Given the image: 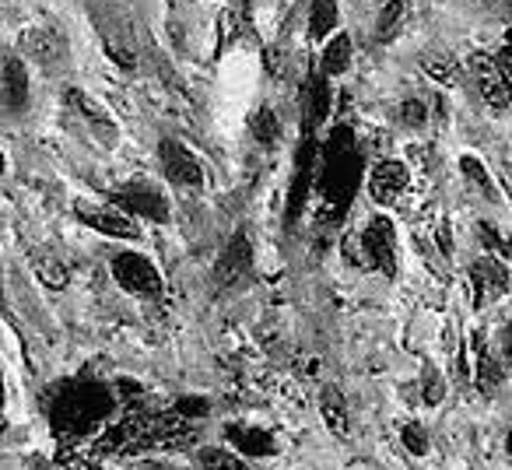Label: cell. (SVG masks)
Listing matches in <instances>:
<instances>
[{
  "instance_id": "obj_23",
  "label": "cell",
  "mask_w": 512,
  "mask_h": 470,
  "mask_svg": "<svg viewBox=\"0 0 512 470\" xmlns=\"http://www.w3.org/2000/svg\"><path fill=\"white\" fill-rule=\"evenodd\" d=\"M400 439H404V446L411 449L414 456H425L428 453V435L421 432L418 425H407L404 432H400Z\"/></svg>"
},
{
  "instance_id": "obj_17",
  "label": "cell",
  "mask_w": 512,
  "mask_h": 470,
  "mask_svg": "<svg viewBox=\"0 0 512 470\" xmlns=\"http://www.w3.org/2000/svg\"><path fill=\"white\" fill-rule=\"evenodd\" d=\"M32 271L39 274V281H43L46 288H53V292H60V288H67V267L60 264L57 257H36L32 260Z\"/></svg>"
},
{
  "instance_id": "obj_11",
  "label": "cell",
  "mask_w": 512,
  "mask_h": 470,
  "mask_svg": "<svg viewBox=\"0 0 512 470\" xmlns=\"http://www.w3.org/2000/svg\"><path fill=\"white\" fill-rule=\"evenodd\" d=\"M249 267H253V250H249V239L246 235H235L232 243H228L225 257H221L218 264V285H235V281H242L249 274Z\"/></svg>"
},
{
  "instance_id": "obj_24",
  "label": "cell",
  "mask_w": 512,
  "mask_h": 470,
  "mask_svg": "<svg viewBox=\"0 0 512 470\" xmlns=\"http://www.w3.org/2000/svg\"><path fill=\"white\" fill-rule=\"evenodd\" d=\"M460 165H463V172H467V179H470V183H477L484 193H491V183H488V176H484V165L477 162V158H470V155H467Z\"/></svg>"
},
{
  "instance_id": "obj_1",
  "label": "cell",
  "mask_w": 512,
  "mask_h": 470,
  "mask_svg": "<svg viewBox=\"0 0 512 470\" xmlns=\"http://www.w3.org/2000/svg\"><path fill=\"white\" fill-rule=\"evenodd\" d=\"M53 428L67 435H85L113 414V393L99 383H74L53 400Z\"/></svg>"
},
{
  "instance_id": "obj_32",
  "label": "cell",
  "mask_w": 512,
  "mask_h": 470,
  "mask_svg": "<svg viewBox=\"0 0 512 470\" xmlns=\"http://www.w3.org/2000/svg\"><path fill=\"white\" fill-rule=\"evenodd\" d=\"M0 172H4V155H0Z\"/></svg>"
},
{
  "instance_id": "obj_15",
  "label": "cell",
  "mask_w": 512,
  "mask_h": 470,
  "mask_svg": "<svg viewBox=\"0 0 512 470\" xmlns=\"http://www.w3.org/2000/svg\"><path fill=\"white\" fill-rule=\"evenodd\" d=\"M64 102L74 109V113L81 116V120H88V123H99V127H113V120H109V113L99 106L95 99H88L85 92H78V88H67L64 92Z\"/></svg>"
},
{
  "instance_id": "obj_12",
  "label": "cell",
  "mask_w": 512,
  "mask_h": 470,
  "mask_svg": "<svg viewBox=\"0 0 512 470\" xmlns=\"http://www.w3.org/2000/svg\"><path fill=\"white\" fill-rule=\"evenodd\" d=\"M225 439L232 442L239 453L246 456H274V439L264 432V428H253V425H228L225 428Z\"/></svg>"
},
{
  "instance_id": "obj_29",
  "label": "cell",
  "mask_w": 512,
  "mask_h": 470,
  "mask_svg": "<svg viewBox=\"0 0 512 470\" xmlns=\"http://www.w3.org/2000/svg\"><path fill=\"white\" fill-rule=\"evenodd\" d=\"M505 449H509V456H512V428H509V435H505Z\"/></svg>"
},
{
  "instance_id": "obj_20",
  "label": "cell",
  "mask_w": 512,
  "mask_h": 470,
  "mask_svg": "<svg viewBox=\"0 0 512 470\" xmlns=\"http://www.w3.org/2000/svg\"><path fill=\"white\" fill-rule=\"evenodd\" d=\"M200 467L204 470H249L246 463L239 460L235 453H228V449H218V446H207L197 453Z\"/></svg>"
},
{
  "instance_id": "obj_22",
  "label": "cell",
  "mask_w": 512,
  "mask_h": 470,
  "mask_svg": "<svg viewBox=\"0 0 512 470\" xmlns=\"http://www.w3.org/2000/svg\"><path fill=\"white\" fill-rule=\"evenodd\" d=\"M407 11V0H390L383 8V18H379V39H390L393 32H397L400 18H404Z\"/></svg>"
},
{
  "instance_id": "obj_16",
  "label": "cell",
  "mask_w": 512,
  "mask_h": 470,
  "mask_svg": "<svg viewBox=\"0 0 512 470\" xmlns=\"http://www.w3.org/2000/svg\"><path fill=\"white\" fill-rule=\"evenodd\" d=\"M309 29H313V39H323L327 32L337 29V4H334V0H313V11H309Z\"/></svg>"
},
{
  "instance_id": "obj_9",
  "label": "cell",
  "mask_w": 512,
  "mask_h": 470,
  "mask_svg": "<svg viewBox=\"0 0 512 470\" xmlns=\"http://www.w3.org/2000/svg\"><path fill=\"white\" fill-rule=\"evenodd\" d=\"M116 204L130 214H141V218L151 221H165L169 218V207H165V197L151 186H127V190L116 193Z\"/></svg>"
},
{
  "instance_id": "obj_33",
  "label": "cell",
  "mask_w": 512,
  "mask_h": 470,
  "mask_svg": "<svg viewBox=\"0 0 512 470\" xmlns=\"http://www.w3.org/2000/svg\"><path fill=\"white\" fill-rule=\"evenodd\" d=\"M0 435H4V425H0Z\"/></svg>"
},
{
  "instance_id": "obj_4",
  "label": "cell",
  "mask_w": 512,
  "mask_h": 470,
  "mask_svg": "<svg viewBox=\"0 0 512 470\" xmlns=\"http://www.w3.org/2000/svg\"><path fill=\"white\" fill-rule=\"evenodd\" d=\"M470 71H474V78H477V92L484 95V102H488L491 109L512 106V85H509L512 78L502 71V64H498L495 57L474 53V57H470Z\"/></svg>"
},
{
  "instance_id": "obj_5",
  "label": "cell",
  "mask_w": 512,
  "mask_h": 470,
  "mask_svg": "<svg viewBox=\"0 0 512 470\" xmlns=\"http://www.w3.org/2000/svg\"><path fill=\"white\" fill-rule=\"evenodd\" d=\"M509 292V267L495 257H481L470 264V299L474 309H484L488 302L502 299Z\"/></svg>"
},
{
  "instance_id": "obj_18",
  "label": "cell",
  "mask_w": 512,
  "mask_h": 470,
  "mask_svg": "<svg viewBox=\"0 0 512 470\" xmlns=\"http://www.w3.org/2000/svg\"><path fill=\"white\" fill-rule=\"evenodd\" d=\"M4 81H8L11 102H15V106H25V99H29V74H25L22 60H8V64H4Z\"/></svg>"
},
{
  "instance_id": "obj_30",
  "label": "cell",
  "mask_w": 512,
  "mask_h": 470,
  "mask_svg": "<svg viewBox=\"0 0 512 470\" xmlns=\"http://www.w3.org/2000/svg\"><path fill=\"white\" fill-rule=\"evenodd\" d=\"M502 253H509V257H512V239H509V243H502Z\"/></svg>"
},
{
  "instance_id": "obj_19",
  "label": "cell",
  "mask_w": 512,
  "mask_h": 470,
  "mask_svg": "<svg viewBox=\"0 0 512 470\" xmlns=\"http://www.w3.org/2000/svg\"><path fill=\"white\" fill-rule=\"evenodd\" d=\"M351 64V39L348 36H337L334 43L327 46V57H323V71L330 74V78H337V74H344Z\"/></svg>"
},
{
  "instance_id": "obj_8",
  "label": "cell",
  "mask_w": 512,
  "mask_h": 470,
  "mask_svg": "<svg viewBox=\"0 0 512 470\" xmlns=\"http://www.w3.org/2000/svg\"><path fill=\"white\" fill-rule=\"evenodd\" d=\"M407 183H411V172H407L404 162H379L369 172V193L379 204H393L407 190Z\"/></svg>"
},
{
  "instance_id": "obj_31",
  "label": "cell",
  "mask_w": 512,
  "mask_h": 470,
  "mask_svg": "<svg viewBox=\"0 0 512 470\" xmlns=\"http://www.w3.org/2000/svg\"><path fill=\"white\" fill-rule=\"evenodd\" d=\"M0 407H4V379H0Z\"/></svg>"
},
{
  "instance_id": "obj_26",
  "label": "cell",
  "mask_w": 512,
  "mask_h": 470,
  "mask_svg": "<svg viewBox=\"0 0 512 470\" xmlns=\"http://www.w3.org/2000/svg\"><path fill=\"white\" fill-rule=\"evenodd\" d=\"M176 414H183V418L197 421V418H204V414H207V404H204V400L186 397V400H179V404H176Z\"/></svg>"
},
{
  "instance_id": "obj_25",
  "label": "cell",
  "mask_w": 512,
  "mask_h": 470,
  "mask_svg": "<svg viewBox=\"0 0 512 470\" xmlns=\"http://www.w3.org/2000/svg\"><path fill=\"white\" fill-rule=\"evenodd\" d=\"M400 120H404L407 127H425V106H421V102H404V106H400Z\"/></svg>"
},
{
  "instance_id": "obj_10",
  "label": "cell",
  "mask_w": 512,
  "mask_h": 470,
  "mask_svg": "<svg viewBox=\"0 0 512 470\" xmlns=\"http://www.w3.org/2000/svg\"><path fill=\"white\" fill-rule=\"evenodd\" d=\"M22 46H25V53H29V57L43 60V64H57V60L64 57V50H67L64 36H60L57 29H50V25H32V29H25Z\"/></svg>"
},
{
  "instance_id": "obj_6",
  "label": "cell",
  "mask_w": 512,
  "mask_h": 470,
  "mask_svg": "<svg viewBox=\"0 0 512 470\" xmlns=\"http://www.w3.org/2000/svg\"><path fill=\"white\" fill-rule=\"evenodd\" d=\"M74 214H78L88 228H95V232H102V235H113V239H141V228H137L127 214L113 211V207L92 204V200H78V204H74Z\"/></svg>"
},
{
  "instance_id": "obj_7",
  "label": "cell",
  "mask_w": 512,
  "mask_h": 470,
  "mask_svg": "<svg viewBox=\"0 0 512 470\" xmlns=\"http://www.w3.org/2000/svg\"><path fill=\"white\" fill-rule=\"evenodd\" d=\"M158 151H162L165 176H169L172 183H179V186H200L204 183V169H200V162L179 141H162V148Z\"/></svg>"
},
{
  "instance_id": "obj_21",
  "label": "cell",
  "mask_w": 512,
  "mask_h": 470,
  "mask_svg": "<svg viewBox=\"0 0 512 470\" xmlns=\"http://www.w3.org/2000/svg\"><path fill=\"white\" fill-rule=\"evenodd\" d=\"M249 127H253V137L260 144H274L281 137V127H278V116L271 113V109H260V113L253 116V123H249Z\"/></svg>"
},
{
  "instance_id": "obj_3",
  "label": "cell",
  "mask_w": 512,
  "mask_h": 470,
  "mask_svg": "<svg viewBox=\"0 0 512 470\" xmlns=\"http://www.w3.org/2000/svg\"><path fill=\"white\" fill-rule=\"evenodd\" d=\"M113 278L120 281L123 292L130 295H158L162 292V278H158L155 264L141 253H116L113 257Z\"/></svg>"
},
{
  "instance_id": "obj_14",
  "label": "cell",
  "mask_w": 512,
  "mask_h": 470,
  "mask_svg": "<svg viewBox=\"0 0 512 470\" xmlns=\"http://www.w3.org/2000/svg\"><path fill=\"white\" fill-rule=\"evenodd\" d=\"M474 358H477V365H474L477 390H481V393H495L498 383H502V376H505V362H498L484 341H474Z\"/></svg>"
},
{
  "instance_id": "obj_13",
  "label": "cell",
  "mask_w": 512,
  "mask_h": 470,
  "mask_svg": "<svg viewBox=\"0 0 512 470\" xmlns=\"http://www.w3.org/2000/svg\"><path fill=\"white\" fill-rule=\"evenodd\" d=\"M320 411H323V421H327V428L334 435H348L351 432V418H348V400H344V393L337 390V386H323L320 393Z\"/></svg>"
},
{
  "instance_id": "obj_2",
  "label": "cell",
  "mask_w": 512,
  "mask_h": 470,
  "mask_svg": "<svg viewBox=\"0 0 512 470\" xmlns=\"http://www.w3.org/2000/svg\"><path fill=\"white\" fill-rule=\"evenodd\" d=\"M348 243H355L362 250L358 257V267L365 271H383L386 278L397 274V235H393L390 218H372L365 225V232L348 235Z\"/></svg>"
},
{
  "instance_id": "obj_27",
  "label": "cell",
  "mask_w": 512,
  "mask_h": 470,
  "mask_svg": "<svg viewBox=\"0 0 512 470\" xmlns=\"http://www.w3.org/2000/svg\"><path fill=\"white\" fill-rule=\"evenodd\" d=\"M502 362L512 369V323L505 327V334H502Z\"/></svg>"
},
{
  "instance_id": "obj_28",
  "label": "cell",
  "mask_w": 512,
  "mask_h": 470,
  "mask_svg": "<svg viewBox=\"0 0 512 470\" xmlns=\"http://www.w3.org/2000/svg\"><path fill=\"white\" fill-rule=\"evenodd\" d=\"M498 64H502V71L505 74H509V78H512V43L509 46H502V50H498Z\"/></svg>"
}]
</instances>
